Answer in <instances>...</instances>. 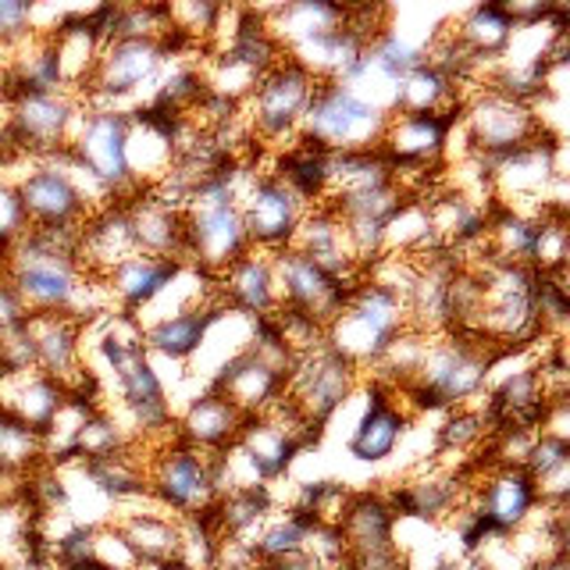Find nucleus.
Returning a JSON list of instances; mask_svg holds the SVG:
<instances>
[{"mask_svg": "<svg viewBox=\"0 0 570 570\" xmlns=\"http://www.w3.org/2000/svg\"><path fill=\"white\" fill-rule=\"evenodd\" d=\"M396 513H392L389 499L382 492H356L350 495V507L343 510V531L350 560L356 557H389L396 549Z\"/></svg>", "mask_w": 570, "mask_h": 570, "instance_id": "25", "label": "nucleus"}, {"mask_svg": "<svg viewBox=\"0 0 570 570\" xmlns=\"http://www.w3.org/2000/svg\"><path fill=\"white\" fill-rule=\"evenodd\" d=\"M29 232V218L22 207V196L11 175H0V264L11 254V246Z\"/></svg>", "mask_w": 570, "mask_h": 570, "instance_id": "33", "label": "nucleus"}, {"mask_svg": "<svg viewBox=\"0 0 570 570\" xmlns=\"http://www.w3.org/2000/svg\"><path fill=\"white\" fill-rule=\"evenodd\" d=\"M26 317H29V311L22 307V299H18V293L8 285V278L0 275V332L22 325Z\"/></svg>", "mask_w": 570, "mask_h": 570, "instance_id": "35", "label": "nucleus"}, {"mask_svg": "<svg viewBox=\"0 0 570 570\" xmlns=\"http://www.w3.org/2000/svg\"><path fill=\"white\" fill-rule=\"evenodd\" d=\"M32 36V4L0 0V50H18Z\"/></svg>", "mask_w": 570, "mask_h": 570, "instance_id": "34", "label": "nucleus"}, {"mask_svg": "<svg viewBox=\"0 0 570 570\" xmlns=\"http://www.w3.org/2000/svg\"><path fill=\"white\" fill-rule=\"evenodd\" d=\"M356 385H361V367L328 346H317L314 353L296 356L285 400L293 403L307 432H321L346 406V400H353Z\"/></svg>", "mask_w": 570, "mask_h": 570, "instance_id": "11", "label": "nucleus"}, {"mask_svg": "<svg viewBox=\"0 0 570 570\" xmlns=\"http://www.w3.org/2000/svg\"><path fill=\"white\" fill-rule=\"evenodd\" d=\"M243 178L246 171H232L218 165L193 183L186 204V267L193 264L196 272L222 275L246 249H254L239 210Z\"/></svg>", "mask_w": 570, "mask_h": 570, "instance_id": "3", "label": "nucleus"}, {"mask_svg": "<svg viewBox=\"0 0 570 570\" xmlns=\"http://www.w3.org/2000/svg\"><path fill=\"white\" fill-rule=\"evenodd\" d=\"M317 521L307 510H272V517L261 524V531L249 542V552H254L257 563H289L296 557H303V546H307V534Z\"/></svg>", "mask_w": 570, "mask_h": 570, "instance_id": "30", "label": "nucleus"}, {"mask_svg": "<svg viewBox=\"0 0 570 570\" xmlns=\"http://www.w3.org/2000/svg\"><path fill=\"white\" fill-rule=\"evenodd\" d=\"M410 406L403 396L389 385H371V396L356 417L346 450L356 463H385L400 450L410 432Z\"/></svg>", "mask_w": 570, "mask_h": 570, "instance_id": "19", "label": "nucleus"}, {"mask_svg": "<svg viewBox=\"0 0 570 570\" xmlns=\"http://www.w3.org/2000/svg\"><path fill=\"white\" fill-rule=\"evenodd\" d=\"M468 510L489 534H517L542 510V495L524 468H492L481 485H471Z\"/></svg>", "mask_w": 570, "mask_h": 570, "instance_id": "16", "label": "nucleus"}, {"mask_svg": "<svg viewBox=\"0 0 570 570\" xmlns=\"http://www.w3.org/2000/svg\"><path fill=\"white\" fill-rule=\"evenodd\" d=\"M246 570H317L307 557H296L289 563H254V567H246Z\"/></svg>", "mask_w": 570, "mask_h": 570, "instance_id": "37", "label": "nucleus"}, {"mask_svg": "<svg viewBox=\"0 0 570 570\" xmlns=\"http://www.w3.org/2000/svg\"><path fill=\"white\" fill-rule=\"evenodd\" d=\"M68 400V389L43 374L40 367L18 371L0 379V410H8L11 417H18L26 428H32L36 435H43L50 421L58 417V410Z\"/></svg>", "mask_w": 570, "mask_h": 570, "instance_id": "26", "label": "nucleus"}, {"mask_svg": "<svg viewBox=\"0 0 570 570\" xmlns=\"http://www.w3.org/2000/svg\"><path fill=\"white\" fill-rule=\"evenodd\" d=\"M228 307L214 296V299H193L186 307H178L175 314H160L154 317L147 328H142V346L154 356V361H171V364H189L204 353L210 328L218 325V317Z\"/></svg>", "mask_w": 570, "mask_h": 570, "instance_id": "18", "label": "nucleus"}, {"mask_svg": "<svg viewBox=\"0 0 570 570\" xmlns=\"http://www.w3.org/2000/svg\"><path fill=\"white\" fill-rule=\"evenodd\" d=\"M121 204H125V210H129L136 254L183 261V254H186V214L183 210L165 207L150 189H139L132 196H125Z\"/></svg>", "mask_w": 570, "mask_h": 570, "instance_id": "24", "label": "nucleus"}, {"mask_svg": "<svg viewBox=\"0 0 570 570\" xmlns=\"http://www.w3.org/2000/svg\"><path fill=\"white\" fill-rule=\"evenodd\" d=\"M528 570H567V557H552V560H542V563H534Z\"/></svg>", "mask_w": 570, "mask_h": 570, "instance_id": "38", "label": "nucleus"}, {"mask_svg": "<svg viewBox=\"0 0 570 570\" xmlns=\"http://www.w3.org/2000/svg\"><path fill=\"white\" fill-rule=\"evenodd\" d=\"M218 299L243 317H272L278 311L275 257L264 249H246L228 272L218 275Z\"/></svg>", "mask_w": 570, "mask_h": 570, "instance_id": "22", "label": "nucleus"}, {"mask_svg": "<svg viewBox=\"0 0 570 570\" xmlns=\"http://www.w3.org/2000/svg\"><path fill=\"white\" fill-rule=\"evenodd\" d=\"M171 61L165 40H107L94 79L86 89V107H121L142 97V89H157L160 76Z\"/></svg>", "mask_w": 570, "mask_h": 570, "instance_id": "10", "label": "nucleus"}, {"mask_svg": "<svg viewBox=\"0 0 570 570\" xmlns=\"http://www.w3.org/2000/svg\"><path fill=\"white\" fill-rule=\"evenodd\" d=\"M129 132L132 111L129 107H82V118L68 142V157L86 168L97 183L111 193V200L139 193L129 168Z\"/></svg>", "mask_w": 570, "mask_h": 570, "instance_id": "7", "label": "nucleus"}, {"mask_svg": "<svg viewBox=\"0 0 570 570\" xmlns=\"http://www.w3.org/2000/svg\"><path fill=\"white\" fill-rule=\"evenodd\" d=\"M43 463V435L0 410V478H29Z\"/></svg>", "mask_w": 570, "mask_h": 570, "instance_id": "31", "label": "nucleus"}, {"mask_svg": "<svg viewBox=\"0 0 570 570\" xmlns=\"http://www.w3.org/2000/svg\"><path fill=\"white\" fill-rule=\"evenodd\" d=\"M456 107H463L460 82L453 76H445L432 61H424L396 86L392 115H435V111H456Z\"/></svg>", "mask_w": 570, "mask_h": 570, "instance_id": "29", "label": "nucleus"}, {"mask_svg": "<svg viewBox=\"0 0 570 570\" xmlns=\"http://www.w3.org/2000/svg\"><path fill=\"white\" fill-rule=\"evenodd\" d=\"M243 424H246L243 410L232 403L225 392L207 385V392H200V396H193L186 403L183 417H175V439L207 456H218L239 439Z\"/></svg>", "mask_w": 570, "mask_h": 570, "instance_id": "21", "label": "nucleus"}, {"mask_svg": "<svg viewBox=\"0 0 570 570\" xmlns=\"http://www.w3.org/2000/svg\"><path fill=\"white\" fill-rule=\"evenodd\" d=\"M495 364V346L485 335L474 332H450L428 335L421 361L400 389L406 406L428 410H460L474 406L489 392V374Z\"/></svg>", "mask_w": 570, "mask_h": 570, "instance_id": "2", "label": "nucleus"}, {"mask_svg": "<svg viewBox=\"0 0 570 570\" xmlns=\"http://www.w3.org/2000/svg\"><path fill=\"white\" fill-rule=\"evenodd\" d=\"M350 22V8L332 4V0H299V4H278L264 8V26L267 36L278 43V50H293L317 36L335 32Z\"/></svg>", "mask_w": 570, "mask_h": 570, "instance_id": "27", "label": "nucleus"}, {"mask_svg": "<svg viewBox=\"0 0 570 570\" xmlns=\"http://www.w3.org/2000/svg\"><path fill=\"white\" fill-rule=\"evenodd\" d=\"M410 332L406 296L389 285L361 278L350 289L343 311L325 325V346L356 367H379L382 356Z\"/></svg>", "mask_w": 570, "mask_h": 570, "instance_id": "4", "label": "nucleus"}, {"mask_svg": "<svg viewBox=\"0 0 570 570\" xmlns=\"http://www.w3.org/2000/svg\"><path fill=\"white\" fill-rule=\"evenodd\" d=\"M314 89L317 79H311L296 61L282 58L272 71H264L254 94L243 104L249 132L264 142H296Z\"/></svg>", "mask_w": 570, "mask_h": 570, "instance_id": "12", "label": "nucleus"}, {"mask_svg": "<svg viewBox=\"0 0 570 570\" xmlns=\"http://www.w3.org/2000/svg\"><path fill=\"white\" fill-rule=\"evenodd\" d=\"M82 232H43L29 228L0 264V275L22 299L29 314H65L94 321L111 314V296L104 278L89 275L79 261Z\"/></svg>", "mask_w": 570, "mask_h": 570, "instance_id": "1", "label": "nucleus"}, {"mask_svg": "<svg viewBox=\"0 0 570 570\" xmlns=\"http://www.w3.org/2000/svg\"><path fill=\"white\" fill-rule=\"evenodd\" d=\"M86 100L53 89V94H36V89H11L8 94V150L29 160H50L68 150L71 132L82 118Z\"/></svg>", "mask_w": 570, "mask_h": 570, "instance_id": "6", "label": "nucleus"}, {"mask_svg": "<svg viewBox=\"0 0 570 570\" xmlns=\"http://www.w3.org/2000/svg\"><path fill=\"white\" fill-rule=\"evenodd\" d=\"M186 275V264L175 257H150V254H132L121 264H115L104 275V289L111 296V307L125 317H139L147 307L171 293V285Z\"/></svg>", "mask_w": 570, "mask_h": 570, "instance_id": "20", "label": "nucleus"}, {"mask_svg": "<svg viewBox=\"0 0 570 570\" xmlns=\"http://www.w3.org/2000/svg\"><path fill=\"white\" fill-rule=\"evenodd\" d=\"M18 196H22L29 228L43 232H82L94 207L86 204L79 186L71 183V175L58 160H32L22 175H11Z\"/></svg>", "mask_w": 570, "mask_h": 570, "instance_id": "14", "label": "nucleus"}, {"mask_svg": "<svg viewBox=\"0 0 570 570\" xmlns=\"http://www.w3.org/2000/svg\"><path fill=\"white\" fill-rule=\"evenodd\" d=\"M489 435V414L474 406L450 410L439 428V453H474Z\"/></svg>", "mask_w": 570, "mask_h": 570, "instance_id": "32", "label": "nucleus"}, {"mask_svg": "<svg viewBox=\"0 0 570 570\" xmlns=\"http://www.w3.org/2000/svg\"><path fill=\"white\" fill-rule=\"evenodd\" d=\"M450 32H453V40L468 50L474 68L481 61H489L495 68L517 32V18H513L510 4H478V8H468L463 14H456Z\"/></svg>", "mask_w": 570, "mask_h": 570, "instance_id": "28", "label": "nucleus"}, {"mask_svg": "<svg viewBox=\"0 0 570 570\" xmlns=\"http://www.w3.org/2000/svg\"><path fill=\"white\" fill-rule=\"evenodd\" d=\"M272 257H275V278H278V307L296 311L325 328L328 321L343 311L353 285L332 278L325 267L314 264L307 254H299L296 246L278 249Z\"/></svg>", "mask_w": 570, "mask_h": 570, "instance_id": "15", "label": "nucleus"}, {"mask_svg": "<svg viewBox=\"0 0 570 570\" xmlns=\"http://www.w3.org/2000/svg\"><path fill=\"white\" fill-rule=\"evenodd\" d=\"M8 150V76H0V157Z\"/></svg>", "mask_w": 570, "mask_h": 570, "instance_id": "36", "label": "nucleus"}, {"mask_svg": "<svg viewBox=\"0 0 570 570\" xmlns=\"http://www.w3.org/2000/svg\"><path fill=\"white\" fill-rule=\"evenodd\" d=\"M147 492L175 521L214 510L222 499L218 481H214V456L178 439L154 445V456H147Z\"/></svg>", "mask_w": 570, "mask_h": 570, "instance_id": "8", "label": "nucleus"}, {"mask_svg": "<svg viewBox=\"0 0 570 570\" xmlns=\"http://www.w3.org/2000/svg\"><path fill=\"white\" fill-rule=\"evenodd\" d=\"M392 115L374 107L343 82H317L307 115H303L296 142L325 157L371 154L382 147L385 125Z\"/></svg>", "mask_w": 570, "mask_h": 570, "instance_id": "5", "label": "nucleus"}, {"mask_svg": "<svg viewBox=\"0 0 570 570\" xmlns=\"http://www.w3.org/2000/svg\"><path fill=\"white\" fill-rule=\"evenodd\" d=\"M239 210L249 246L264 249V254H278V249L293 246L311 204L293 186H285L275 171H246L239 189Z\"/></svg>", "mask_w": 570, "mask_h": 570, "instance_id": "13", "label": "nucleus"}, {"mask_svg": "<svg viewBox=\"0 0 570 570\" xmlns=\"http://www.w3.org/2000/svg\"><path fill=\"white\" fill-rule=\"evenodd\" d=\"M139 503H142V499H139ZM139 503L118 507V517L111 524L121 531V539L129 542L139 570L142 567H147V570L171 567L175 557H178V521L168 510H160L154 499H150V510H142Z\"/></svg>", "mask_w": 570, "mask_h": 570, "instance_id": "23", "label": "nucleus"}, {"mask_svg": "<svg viewBox=\"0 0 570 570\" xmlns=\"http://www.w3.org/2000/svg\"><path fill=\"white\" fill-rule=\"evenodd\" d=\"M463 107L435 115H392L385 125L379 154L389 160L392 175L403 171H428L450 154L453 129L460 125Z\"/></svg>", "mask_w": 570, "mask_h": 570, "instance_id": "17", "label": "nucleus"}, {"mask_svg": "<svg viewBox=\"0 0 570 570\" xmlns=\"http://www.w3.org/2000/svg\"><path fill=\"white\" fill-rule=\"evenodd\" d=\"M460 129L468 136V154L485 160V165H495L499 157L521 150L549 132L539 121V107L503 97L489 86L478 89L471 100H463Z\"/></svg>", "mask_w": 570, "mask_h": 570, "instance_id": "9", "label": "nucleus"}, {"mask_svg": "<svg viewBox=\"0 0 570 570\" xmlns=\"http://www.w3.org/2000/svg\"><path fill=\"white\" fill-rule=\"evenodd\" d=\"M0 570H4V567H0Z\"/></svg>", "mask_w": 570, "mask_h": 570, "instance_id": "39", "label": "nucleus"}]
</instances>
